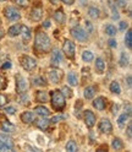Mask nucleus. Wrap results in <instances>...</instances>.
<instances>
[{
  "mask_svg": "<svg viewBox=\"0 0 132 152\" xmlns=\"http://www.w3.org/2000/svg\"><path fill=\"white\" fill-rule=\"evenodd\" d=\"M34 49L42 53H46L50 49V39L45 32L43 31L37 32L34 38Z\"/></svg>",
  "mask_w": 132,
  "mask_h": 152,
  "instance_id": "1",
  "label": "nucleus"
},
{
  "mask_svg": "<svg viewBox=\"0 0 132 152\" xmlns=\"http://www.w3.org/2000/svg\"><path fill=\"white\" fill-rule=\"evenodd\" d=\"M50 102H51V106L55 110H62L65 108V97L62 96V93L61 91H58V90H55V91H51L50 93Z\"/></svg>",
  "mask_w": 132,
  "mask_h": 152,
  "instance_id": "2",
  "label": "nucleus"
},
{
  "mask_svg": "<svg viewBox=\"0 0 132 152\" xmlns=\"http://www.w3.org/2000/svg\"><path fill=\"white\" fill-rule=\"evenodd\" d=\"M21 65H22V68H23L26 71H32V70L36 69L37 61H36V59L32 58V56L23 55L22 58H21Z\"/></svg>",
  "mask_w": 132,
  "mask_h": 152,
  "instance_id": "3",
  "label": "nucleus"
},
{
  "mask_svg": "<svg viewBox=\"0 0 132 152\" xmlns=\"http://www.w3.org/2000/svg\"><path fill=\"white\" fill-rule=\"evenodd\" d=\"M71 34L72 37L75 38V39H77L80 42H86L88 39V33L83 30V28L81 27H73L72 30H71Z\"/></svg>",
  "mask_w": 132,
  "mask_h": 152,
  "instance_id": "4",
  "label": "nucleus"
},
{
  "mask_svg": "<svg viewBox=\"0 0 132 152\" xmlns=\"http://www.w3.org/2000/svg\"><path fill=\"white\" fill-rule=\"evenodd\" d=\"M62 76H64L62 71L59 70L58 68H53L48 71V77L51 83H60V81L62 80Z\"/></svg>",
  "mask_w": 132,
  "mask_h": 152,
  "instance_id": "5",
  "label": "nucleus"
},
{
  "mask_svg": "<svg viewBox=\"0 0 132 152\" xmlns=\"http://www.w3.org/2000/svg\"><path fill=\"white\" fill-rule=\"evenodd\" d=\"M75 49H76V47H75V43L72 41H69L66 39L64 42V45H62V52L65 53V55L67 56L69 59H72L75 56Z\"/></svg>",
  "mask_w": 132,
  "mask_h": 152,
  "instance_id": "6",
  "label": "nucleus"
},
{
  "mask_svg": "<svg viewBox=\"0 0 132 152\" xmlns=\"http://www.w3.org/2000/svg\"><path fill=\"white\" fill-rule=\"evenodd\" d=\"M4 15L7 20H10V21H17V20H20V17H21L18 10L12 6H7L4 10Z\"/></svg>",
  "mask_w": 132,
  "mask_h": 152,
  "instance_id": "7",
  "label": "nucleus"
},
{
  "mask_svg": "<svg viewBox=\"0 0 132 152\" xmlns=\"http://www.w3.org/2000/svg\"><path fill=\"white\" fill-rule=\"evenodd\" d=\"M16 88H17L18 93H23L28 88L27 81H26V79L23 77L22 75H16Z\"/></svg>",
  "mask_w": 132,
  "mask_h": 152,
  "instance_id": "8",
  "label": "nucleus"
},
{
  "mask_svg": "<svg viewBox=\"0 0 132 152\" xmlns=\"http://www.w3.org/2000/svg\"><path fill=\"white\" fill-rule=\"evenodd\" d=\"M99 130L103 132V134H110V132L112 131V125L109 119L107 118H103L100 121H99V125H98Z\"/></svg>",
  "mask_w": 132,
  "mask_h": 152,
  "instance_id": "9",
  "label": "nucleus"
},
{
  "mask_svg": "<svg viewBox=\"0 0 132 152\" xmlns=\"http://www.w3.org/2000/svg\"><path fill=\"white\" fill-rule=\"evenodd\" d=\"M84 123H86V125L88 128H92L96 124V115H94V113L92 110H84Z\"/></svg>",
  "mask_w": 132,
  "mask_h": 152,
  "instance_id": "10",
  "label": "nucleus"
},
{
  "mask_svg": "<svg viewBox=\"0 0 132 152\" xmlns=\"http://www.w3.org/2000/svg\"><path fill=\"white\" fill-rule=\"evenodd\" d=\"M107 98L105 97H97L96 99L93 101V107L96 108L97 110H104L107 107Z\"/></svg>",
  "mask_w": 132,
  "mask_h": 152,
  "instance_id": "11",
  "label": "nucleus"
},
{
  "mask_svg": "<svg viewBox=\"0 0 132 152\" xmlns=\"http://www.w3.org/2000/svg\"><path fill=\"white\" fill-rule=\"evenodd\" d=\"M42 17H43V10H42V7L38 6V5L34 6L32 9V11H31V18H32L33 21L38 22V21L42 20Z\"/></svg>",
  "mask_w": 132,
  "mask_h": 152,
  "instance_id": "12",
  "label": "nucleus"
},
{
  "mask_svg": "<svg viewBox=\"0 0 132 152\" xmlns=\"http://www.w3.org/2000/svg\"><path fill=\"white\" fill-rule=\"evenodd\" d=\"M21 120L25 123V124H32L34 121V114L33 112H30V110H26L21 114Z\"/></svg>",
  "mask_w": 132,
  "mask_h": 152,
  "instance_id": "13",
  "label": "nucleus"
},
{
  "mask_svg": "<svg viewBox=\"0 0 132 152\" xmlns=\"http://www.w3.org/2000/svg\"><path fill=\"white\" fill-rule=\"evenodd\" d=\"M61 60H62L61 53H60L58 49H54L53 53H51V59H50L51 65H53V66H58V65L61 63Z\"/></svg>",
  "mask_w": 132,
  "mask_h": 152,
  "instance_id": "14",
  "label": "nucleus"
},
{
  "mask_svg": "<svg viewBox=\"0 0 132 152\" xmlns=\"http://www.w3.org/2000/svg\"><path fill=\"white\" fill-rule=\"evenodd\" d=\"M49 123H50V120L45 119V117H42L36 120V126L41 130H46L49 128Z\"/></svg>",
  "mask_w": 132,
  "mask_h": 152,
  "instance_id": "15",
  "label": "nucleus"
},
{
  "mask_svg": "<svg viewBox=\"0 0 132 152\" xmlns=\"http://www.w3.org/2000/svg\"><path fill=\"white\" fill-rule=\"evenodd\" d=\"M0 129L5 132H14L15 131V126L11 124L10 121H7L6 119H3L1 124H0Z\"/></svg>",
  "mask_w": 132,
  "mask_h": 152,
  "instance_id": "16",
  "label": "nucleus"
},
{
  "mask_svg": "<svg viewBox=\"0 0 132 152\" xmlns=\"http://www.w3.org/2000/svg\"><path fill=\"white\" fill-rule=\"evenodd\" d=\"M0 145H6V146H10V147L14 148L12 139L9 135H5V134H0Z\"/></svg>",
  "mask_w": 132,
  "mask_h": 152,
  "instance_id": "17",
  "label": "nucleus"
},
{
  "mask_svg": "<svg viewBox=\"0 0 132 152\" xmlns=\"http://www.w3.org/2000/svg\"><path fill=\"white\" fill-rule=\"evenodd\" d=\"M34 112L38 114L39 117H48V115H50V110L48 108H45L44 106H37L34 108Z\"/></svg>",
  "mask_w": 132,
  "mask_h": 152,
  "instance_id": "18",
  "label": "nucleus"
},
{
  "mask_svg": "<svg viewBox=\"0 0 132 152\" xmlns=\"http://www.w3.org/2000/svg\"><path fill=\"white\" fill-rule=\"evenodd\" d=\"M94 66H96V71L98 74H103V72H104V70H105V63H104V60H103L102 58H97Z\"/></svg>",
  "mask_w": 132,
  "mask_h": 152,
  "instance_id": "19",
  "label": "nucleus"
},
{
  "mask_svg": "<svg viewBox=\"0 0 132 152\" xmlns=\"http://www.w3.org/2000/svg\"><path fill=\"white\" fill-rule=\"evenodd\" d=\"M20 34L22 37V39L25 42L27 41H30V38H31V30L28 28L27 26H21V31H20Z\"/></svg>",
  "mask_w": 132,
  "mask_h": 152,
  "instance_id": "20",
  "label": "nucleus"
},
{
  "mask_svg": "<svg viewBox=\"0 0 132 152\" xmlns=\"http://www.w3.org/2000/svg\"><path fill=\"white\" fill-rule=\"evenodd\" d=\"M54 20L58 22V23H64L65 22V14L61 9H58L55 12H54Z\"/></svg>",
  "mask_w": 132,
  "mask_h": 152,
  "instance_id": "21",
  "label": "nucleus"
},
{
  "mask_svg": "<svg viewBox=\"0 0 132 152\" xmlns=\"http://www.w3.org/2000/svg\"><path fill=\"white\" fill-rule=\"evenodd\" d=\"M96 92H97V88L94 87V86H88V87H86L84 88V98H87V99H91V98H93L94 97V94H96Z\"/></svg>",
  "mask_w": 132,
  "mask_h": 152,
  "instance_id": "22",
  "label": "nucleus"
},
{
  "mask_svg": "<svg viewBox=\"0 0 132 152\" xmlns=\"http://www.w3.org/2000/svg\"><path fill=\"white\" fill-rule=\"evenodd\" d=\"M36 98H37V101L41 102V103H45L46 101H48V93H46L45 91H37Z\"/></svg>",
  "mask_w": 132,
  "mask_h": 152,
  "instance_id": "23",
  "label": "nucleus"
},
{
  "mask_svg": "<svg viewBox=\"0 0 132 152\" xmlns=\"http://www.w3.org/2000/svg\"><path fill=\"white\" fill-rule=\"evenodd\" d=\"M20 31H21V26H18V25H15V26H11L10 28H9V36L10 37H16L20 34Z\"/></svg>",
  "mask_w": 132,
  "mask_h": 152,
  "instance_id": "24",
  "label": "nucleus"
},
{
  "mask_svg": "<svg viewBox=\"0 0 132 152\" xmlns=\"http://www.w3.org/2000/svg\"><path fill=\"white\" fill-rule=\"evenodd\" d=\"M67 82H69L70 86H77V83H78L77 75L75 74V72H70L67 75Z\"/></svg>",
  "mask_w": 132,
  "mask_h": 152,
  "instance_id": "25",
  "label": "nucleus"
},
{
  "mask_svg": "<svg viewBox=\"0 0 132 152\" xmlns=\"http://www.w3.org/2000/svg\"><path fill=\"white\" fill-rule=\"evenodd\" d=\"M33 85L34 86L44 87V86H46V81H45L44 77H42V76H36V77L33 79Z\"/></svg>",
  "mask_w": 132,
  "mask_h": 152,
  "instance_id": "26",
  "label": "nucleus"
},
{
  "mask_svg": "<svg viewBox=\"0 0 132 152\" xmlns=\"http://www.w3.org/2000/svg\"><path fill=\"white\" fill-rule=\"evenodd\" d=\"M111 146H112V148H114V150H122V148H124V142L121 141V139L115 137L114 140H112V142H111Z\"/></svg>",
  "mask_w": 132,
  "mask_h": 152,
  "instance_id": "27",
  "label": "nucleus"
},
{
  "mask_svg": "<svg viewBox=\"0 0 132 152\" xmlns=\"http://www.w3.org/2000/svg\"><path fill=\"white\" fill-rule=\"evenodd\" d=\"M110 91L112 93H115V94H120L121 93V87H120V85L117 81H112L110 83Z\"/></svg>",
  "mask_w": 132,
  "mask_h": 152,
  "instance_id": "28",
  "label": "nucleus"
},
{
  "mask_svg": "<svg viewBox=\"0 0 132 152\" xmlns=\"http://www.w3.org/2000/svg\"><path fill=\"white\" fill-rule=\"evenodd\" d=\"M82 59H83V61L89 63V61H92L94 59V55H93V53L91 50H84L82 53Z\"/></svg>",
  "mask_w": 132,
  "mask_h": 152,
  "instance_id": "29",
  "label": "nucleus"
},
{
  "mask_svg": "<svg viewBox=\"0 0 132 152\" xmlns=\"http://www.w3.org/2000/svg\"><path fill=\"white\" fill-rule=\"evenodd\" d=\"M130 115L127 113H124V114H121V115L119 117V119H117V124H119V126L120 128H124L125 126V124H126V120H127V118H128Z\"/></svg>",
  "mask_w": 132,
  "mask_h": 152,
  "instance_id": "30",
  "label": "nucleus"
},
{
  "mask_svg": "<svg viewBox=\"0 0 132 152\" xmlns=\"http://www.w3.org/2000/svg\"><path fill=\"white\" fill-rule=\"evenodd\" d=\"M66 150H67V151H70V152H76V151L78 150V147H77V144H76V142H75L73 140L69 141L67 144H66Z\"/></svg>",
  "mask_w": 132,
  "mask_h": 152,
  "instance_id": "31",
  "label": "nucleus"
},
{
  "mask_svg": "<svg viewBox=\"0 0 132 152\" xmlns=\"http://www.w3.org/2000/svg\"><path fill=\"white\" fill-rule=\"evenodd\" d=\"M88 15H89L91 18H98L99 17V10L97 7L92 6V7L88 9Z\"/></svg>",
  "mask_w": 132,
  "mask_h": 152,
  "instance_id": "32",
  "label": "nucleus"
},
{
  "mask_svg": "<svg viewBox=\"0 0 132 152\" xmlns=\"http://www.w3.org/2000/svg\"><path fill=\"white\" fill-rule=\"evenodd\" d=\"M116 27L114 26V25H108L107 27H105V33L108 34V36H115L116 34Z\"/></svg>",
  "mask_w": 132,
  "mask_h": 152,
  "instance_id": "33",
  "label": "nucleus"
},
{
  "mask_svg": "<svg viewBox=\"0 0 132 152\" xmlns=\"http://www.w3.org/2000/svg\"><path fill=\"white\" fill-rule=\"evenodd\" d=\"M125 43H126V45H127V48L131 49V47H132V31H131V30H128L127 33H126Z\"/></svg>",
  "mask_w": 132,
  "mask_h": 152,
  "instance_id": "34",
  "label": "nucleus"
},
{
  "mask_svg": "<svg viewBox=\"0 0 132 152\" xmlns=\"http://www.w3.org/2000/svg\"><path fill=\"white\" fill-rule=\"evenodd\" d=\"M109 5H110L111 12H112V18H114V20H117V18H119V12H117V9H116L115 4L112 1H109Z\"/></svg>",
  "mask_w": 132,
  "mask_h": 152,
  "instance_id": "35",
  "label": "nucleus"
},
{
  "mask_svg": "<svg viewBox=\"0 0 132 152\" xmlns=\"http://www.w3.org/2000/svg\"><path fill=\"white\" fill-rule=\"evenodd\" d=\"M119 63H120V65L122 66V68H125V66H127V65H128V58L126 56V54H125V53H121Z\"/></svg>",
  "mask_w": 132,
  "mask_h": 152,
  "instance_id": "36",
  "label": "nucleus"
},
{
  "mask_svg": "<svg viewBox=\"0 0 132 152\" xmlns=\"http://www.w3.org/2000/svg\"><path fill=\"white\" fill-rule=\"evenodd\" d=\"M61 93H62V96L66 97V98H71V97H72V91H71V88L67 87V86H64V87H62Z\"/></svg>",
  "mask_w": 132,
  "mask_h": 152,
  "instance_id": "37",
  "label": "nucleus"
},
{
  "mask_svg": "<svg viewBox=\"0 0 132 152\" xmlns=\"http://www.w3.org/2000/svg\"><path fill=\"white\" fill-rule=\"evenodd\" d=\"M28 3H30V0H15V4H17L18 6H21V7L28 6Z\"/></svg>",
  "mask_w": 132,
  "mask_h": 152,
  "instance_id": "38",
  "label": "nucleus"
},
{
  "mask_svg": "<svg viewBox=\"0 0 132 152\" xmlns=\"http://www.w3.org/2000/svg\"><path fill=\"white\" fill-rule=\"evenodd\" d=\"M9 102V99H7V97L5 96V94H3V93H0V107H4L5 104Z\"/></svg>",
  "mask_w": 132,
  "mask_h": 152,
  "instance_id": "39",
  "label": "nucleus"
},
{
  "mask_svg": "<svg viewBox=\"0 0 132 152\" xmlns=\"http://www.w3.org/2000/svg\"><path fill=\"white\" fill-rule=\"evenodd\" d=\"M6 87V79L3 75H0V90H4Z\"/></svg>",
  "mask_w": 132,
  "mask_h": 152,
  "instance_id": "40",
  "label": "nucleus"
},
{
  "mask_svg": "<svg viewBox=\"0 0 132 152\" xmlns=\"http://www.w3.org/2000/svg\"><path fill=\"white\" fill-rule=\"evenodd\" d=\"M4 112L6 114H10V115H12V114H15V112H16V108L15 107H6L4 109Z\"/></svg>",
  "mask_w": 132,
  "mask_h": 152,
  "instance_id": "41",
  "label": "nucleus"
},
{
  "mask_svg": "<svg viewBox=\"0 0 132 152\" xmlns=\"http://www.w3.org/2000/svg\"><path fill=\"white\" fill-rule=\"evenodd\" d=\"M62 119H65V117L64 115H55V117H53L51 118V123H58V121H60V120H62Z\"/></svg>",
  "mask_w": 132,
  "mask_h": 152,
  "instance_id": "42",
  "label": "nucleus"
},
{
  "mask_svg": "<svg viewBox=\"0 0 132 152\" xmlns=\"http://www.w3.org/2000/svg\"><path fill=\"white\" fill-rule=\"evenodd\" d=\"M0 151H3V152H5V151H14V148L10 147V146H6V145H0Z\"/></svg>",
  "mask_w": 132,
  "mask_h": 152,
  "instance_id": "43",
  "label": "nucleus"
},
{
  "mask_svg": "<svg viewBox=\"0 0 132 152\" xmlns=\"http://www.w3.org/2000/svg\"><path fill=\"white\" fill-rule=\"evenodd\" d=\"M86 28H87V33H91L92 31H93V26H92V23L89 22V21H86Z\"/></svg>",
  "mask_w": 132,
  "mask_h": 152,
  "instance_id": "44",
  "label": "nucleus"
},
{
  "mask_svg": "<svg viewBox=\"0 0 132 152\" xmlns=\"http://www.w3.org/2000/svg\"><path fill=\"white\" fill-rule=\"evenodd\" d=\"M127 27H128V25H127L125 21H121V22H120V30H121V31H125Z\"/></svg>",
  "mask_w": 132,
  "mask_h": 152,
  "instance_id": "45",
  "label": "nucleus"
},
{
  "mask_svg": "<svg viewBox=\"0 0 132 152\" xmlns=\"http://www.w3.org/2000/svg\"><path fill=\"white\" fill-rule=\"evenodd\" d=\"M127 136H128V139L132 137V124H131V123H130L128 126H127Z\"/></svg>",
  "mask_w": 132,
  "mask_h": 152,
  "instance_id": "46",
  "label": "nucleus"
},
{
  "mask_svg": "<svg viewBox=\"0 0 132 152\" xmlns=\"http://www.w3.org/2000/svg\"><path fill=\"white\" fill-rule=\"evenodd\" d=\"M108 44H109V47H111V48H116V45H117V43H116L115 39H110L108 42Z\"/></svg>",
  "mask_w": 132,
  "mask_h": 152,
  "instance_id": "47",
  "label": "nucleus"
},
{
  "mask_svg": "<svg viewBox=\"0 0 132 152\" xmlns=\"http://www.w3.org/2000/svg\"><path fill=\"white\" fill-rule=\"evenodd\" d=\"M116 4L121 7H125L126 6V0H116Z\"/></svg>",
  "mask_w": 132,
  "mask_h": 152,
  "instance_id": "48",
  "label": "nucleus"
},
{
  "mask_svg": "<svg viewBox=\"0 0 132 152\" xmlns=\"http://www.w3.org/2000/svg\"><path fill=\"white\" fill-rule=\"evenodd\" d=\"M1 68H3V69H10V68H11V63H10V61H5V64L1 66Z\"/></svg>",
  "mask_w": 132,
  "mask_h": 152,
  "instance_id": "49",
  "label": "nucleus"
},
{
  "mask_svg": "<svg viewBox=\"0 0 132 152\" xmlns=\"http://www.w3.org/2000/svg\"><path fill=\"white\" fill-rule=\"evenodd\" d=\"M61 1H62L64 4H66V5H72V4L75 3V0H61Z\"/></svg>",
  "mask_w": 132,
  "mask_h": 152,
  "instance_id": "50",
  "label": "nucleus"
},
{
  "mask_svg": "<svg viewBox=\"0 0 132 152\" xmlns=\"http://www.w3.org/2000/svg\"><path fill=\"white\" fill-rule=\"evenodd\" d=\"M117 109H119V106L117 104H114V106H112V114H116Z\"/></svg>",
  "mask_w": 132,
  "mask_h": 152,
  "instance_id": "51",
  "label": "nucleus"
},
{
  "mask_svg": "<svg viewBox=\"0 0 132 152\" xmlns=\"http://www.w3.org/2000/svg\"><path fill=\"white\" fill-rule=\"evenodd\" d=\"M43 27H45V28H46V27H50V21H49V20H45L44 23H43Z\"/></svg>",
  "mask_w": 132,
  "mask_h": 152,
  "instance_id": "52",
  "label": "nucleus"
},
{
  "mask_svg": "<svg viewBox=\"0 0 132 152\" xmlns=\"http://www.w3.org/2000/svg\"><path fill=\"white\" fill-rule=\"evenodd\" d=\"M127 85L131 86V76H127Z\"/></svg>",
  "mask_w": 132,
  "mask_h": 152,
  "instance_id": "53",
  "label": "nucleus"
},
{
  "mask_svg": "<svg viewBox=\"0 0 132 152\" xmlns=\"http://www.w3.org/2000/svg\"><path fill=\"white\" fill-rule=\"evenodd\" d=\"M3 37H4V31L0 28V38H3Z\"/></svg>",
  "mask_w": 132,
  "mask_h": 152,
  "instance_id": "54",
  "label": "nucleus"
},
{
  "mask_svg": "<svg viewBox=\"0 0 132 152\" xmlns=\"http://www.w3.org/2000/svg\"><path fill=\"white\" fill-rule=\"evenodd\" d=\"M0 1H5V0H0Z\"/></svg>",
  "mask_w": 132,
  "mask_h": 152,
  "instance_id": "55",
  "label": "nucleus"
}]
</instances>
